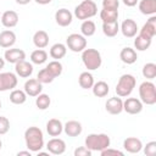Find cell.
Returning <instances> with one entry per match:
<instances>
[{
	"instance_id": "1",
	"label": "cell",
	"mask_w": 156,
	"mask_h": 156,
	"mask_svg": "<svg viewBox=\"0 0 156 156\" xmlns=\"http://www.w3.org/2000/svg\"><path fill=\"white\" fill-rule=\"evenodd\" d=\"M26 146L32 152H38L44 147V134L38 127H29L24 132Z\"/></svg>"
},
{
	"instance_id": "2",
	"label": "cell",
	"mask_w": 156,
	"mask_h": 156,
	"mask_svg": "<svg viewBox=\"0 0 156 156\" xmlns=\"http://www.w3.org/2000/svg\"><path fill=\"white\" fill-rule=\"evenodd\" d=\"M111 144V139L105 133H91L87 135L84 140V146L88 147L91 152L93 151H102L104 149L108 147Z\"/></svg>"
},
{
	"instance_id": "3",
	"label": "cell",
	"mask_w": 156,
	"mask_h": 156,
	"mask_svg": "<svg viewBox=\"0 0 156 156\" xmlns=\"http://www.w3.org/2000/svg\"><path fill=\"white\" fill-rule=\"evenodd\" d=\"M135 84H136V79L133 74H129V73H126V74H122L117 82V85H116V94L117 96L119 98H127L132 94V91L134 90L135 88Z\"/></svg>"
},
{
	"instance_id": "4",
	"label": "cell",
	"mask_w": 156,
	"mask_h": 156,
	"mask_svg": "<svg viewBox=\"0 0 156 156\" xmlns=\"http://www.w3.org/2000/svg\"><path fill=\"white\" fill-rule=\"evenodd\" d=\"M82 61L85 68H88V71H95L100 68L102 63L100 51H98L96 49H87V48L82 51Z\"/></svg>"
},
{
	"instance_id": "5",
	"label": "cell",
	"mask_w": 156,
	"mask_h": 156,
	"mask_svg": "<svg viewBox=\"0 0 156 156\" xmlns=\"http://www.w3.org/2000/svg\"><path fill=\"white\" fill-rule=\"evenodd\" d=\"M96 13H98V6L93 0H83L74 9V16L82 21L94 17Z\"/></svg>"
},
{
	"instance_id": "6",
	"label": "cell",
	"mask_w": 156,
	"mask_h": 156,
	"mask_svg": "<svg viewBox=\"0 0 156 156\" xmlns=\"http://www.w3.org/2000/svg\"><path fill=\"white\" fill-rule=\"evenodd\" d=\"M139 98L143 104L155 105L156 104V87L152 82L145 80L139 85Z\"/></svg>"
},
{
	"instance_id": "7",
	"label": "cell",
	"mask_w": 156,
	"mask_h": 156,
	"mask_svg": "<svg viewBox=\"0 0 156 156\" xmlns=\"http://www.w3.org/2000/svg\"><path fill=\"white\" fill-rule=\"evenodd\" d=\"M66 46L73 52H82L87 48V39L82 34L72 33L66 39Z\"/></svg>"
},
{
	"instance_id": "8",
	"label": "cell",
	"mask_w": 156,
	"mask_h": 156,
	"mask_svg": "<svg viewBox=\"0 0 156 156\" xmlns=\"http://www.w3.org/2000/svg\"><path fill=\"white\" fill-rule=\"evenodd\" d=\"M17 83V74L12 72H0V91L12 90L16 88Z\"/></svg>"
},
{
	"instance_id": "9",
	"label": "cell",
	"mask_w": 156,
	"mask_h": 156,
	"mask_svg": "<svg viewBox=\"0 0 156 156\" xmlns=\"http://www.w3.org/2000/svg\"><path fill=\"white\" fill-rule=\"evenodd\" d=\"M123 111L129 115H138L143 111V102L136 98H127L123 101Z\"/></svg>"
},
{
	"instance_id": "10",
	"label": "cell",
	"mask_w": 156,
	"mask_h": 156,
	"mask_svg": "<svg viewBox=\"0 0 156 156\" xmlns=\"http://www.w3.org/2000/svg\"><path fill=\"white\" fill-rule=\"evenodd\" d=\"M119 30L122 32V34L126 38H134L139 29H138V24H136V22L134 20L127 18L119 26Z\"/></svg>"
},
{
	"instance_id": "11",
	"label": "cell",
	"mask_w": 156,
	"mask_h": 156,
	"mask_svg": "<svg viewBox=\"0 0 156 156\" xmlns=\"http://www.w3.org/2000/svg\"><path fill=\"white\" fill-rule=\"evenodd\" d=\"M24 93L27 94V96H38L41 90H43V84L37 79V78H30L24 83Z\"/></svg>"
},
{
	"instance_id": "12",
	"label": "cell",
	"mask_w": 156,
	"mask_h": 156,
	"mask_svg": "<svg viewBox=\"0 0 156 156\" xmlns=\"http://www.w3.org/2000/svg\"><path fill=\"white\" fill-rule=\"evenodd\" d=\"M139 35L152 39L156 35V16H151L146 23L141 27V29H139Z\"/></svg>"
},
{
	"instance_id": "13",
	"label": "cell",
	"mask_w": 156,
	"mask_h": 156,
	"mask_svg": "<svg viewBox=\"0 0 156 156\" xmlns=\"http://www.w3.org/2000/svg\"><path fill=\"white\" fill-rule=\"evenodd\" d=\"M105 108L110 115H119L123 111V100L119 96L110 98L105 104Z\"/></svg>"
},
{
	"instance_id": "14",
	"label": "cell",
	"mask_w": 156,
	"mask_h": 156,
	"mask_svg": "<svg viewBox=\"0 0 156 156\" xmlns=\"http://www.w3.org/2000/svg\"><path fill=\"white\" fill-rule=\"evenodd\" d=\"M46 149L49 154L52 155H62L66 151V143L60 138H52L48 141Z\"/></svg>"
},
{
	"instance_id": "15",
	"label": "cell",
	"mask_w": 156,
	"mask_h": 156,
	"mask_svg": "<svg viewBox=\"0 0 156 156\" xmlns=\"http://www.w3.org/2000/svg\"><path fill=\"white\" fill-rule=\"evenodd\" d=\"M73 13L67 9H60L55 12V21L61 27H67L72 23Z\"/></svg>"
},
{
	"instance_id": "16",
	"label": "cell",
	"mask_w": 156,
	"mask_h": 156,
	"mask_svg": "<svg viewBox=\"0 0 156 156\" xmlns=\"http://www.w3.org/2000/svg\"><path fill=\"white\" fill-rule=\"evenodd\" d=\"M0 20H1V23H2L4 27H6V28H13V27L17 26L20 17H18V13L16 11L7 10V11H5L1 15Z\"/></svg>"
},
{
	"instance_id": "17",
	"label": "cell",
	"mask_w": 156,
	"mask_h": 156,
	"mask_svg": "<svg viewBox=\"0 0 156 156\" xmlns=\"http://www.w3.org/2000/svg\"><path fill=\"white\" fill-rule=\"evenodd\" d=\"M4 58L9 63H17V62L26 58V52L22 49H17V48L7 49L4 54Z\"/></svg>"
},
{
	"instance_id": "18",
	"label": "cell",
	"mask_w": 156,
	"mask_h": 156,
	"mask_svg": "<svg viewBox=\"0 0 156 156\" xmlns=\"http://www.w3.org/2000/svg\"><path fill=\"white\" fill-rule=\"evenodd\" d=\"M123 147H124V150L127 152L138 154L143 149V143H141L140 139H138L135 136H129V138L123 140Z\"/></svg>"
},
{
	"instance_id": "19",
	"label": "cell",
	"mask_w": 156,
	"mask_h": 156,
	"mask_svg": "<svg viewBox=\"0 0 156 156\" xmlns=\"http://www.w3.org/2000/svg\"><path fill=\"white\" fill-rule=\"evenodd\" d=\"M15 72L21 78H28L33 73V65L26 60L15 63Z\"/></svg>"
},
{
	"instance_id": "20",
	"label": "cell",
	"mask_w": 156,
	"mask_h": 156,
	"mask_svg": "<svg viewBox=\"0 0 156 156\" xmlns=\"http://www.w3.org/2000/svg\"><path fill=\"white\" fill-rule=\"evenodd\" d=\"M46 132L50 136H58L63 132V124L57 118H51L46 122Z\"/></svg>"
},
{
	"instance_id": "21",
	"label": "cell",
	"mask_w": 156,
	"mask_h": 156,
	"mask_svg": "<svg viewBox=\"0 0 156 156\" xmlns=\"http://www.w3.org/2000/svg\"><path fill=\"white\" fill-rule=\"evenodd\" d=\"M83 130V127H82V123L78 122V121H68L63 124V132L66 133V135L68 136H78Z\"/></svg>"
},
{
	"instance_id": "22",
	"label": "cell",
	"mask_w": 156,
	"mask_h": 156,
	"mask_svg": "<svg viewBox=\"0 0 156 156\" xmlns=\"http://www.w3.org/2000/svg\"><path fill=\"white\" fill-rule=\"evenodd\" d=\"M119 58L123 63L126 65H133L134 62H136V58H138V55H136V51L129 46L127 48H123L119 52Z\"/></svg>"
},
{
	"instance_id": "23",
	"label": "cell",
	"mask_w": 156,
	"mask_h": 156,
	"mask_svg": "<svg viewBox=\"0 0 156 156\" xmlns=\"http://www.w3.org/2000/svg\"><path fill=\"white\" fill-rule=\"evenodd\" d=\"M15 43H16V34H15L12 30L6 29V30L0 32V46H1V48L9 49V48H11Z\"/></svg>"
},
{
	"instance_id": "24",
	"label": "cell",
	"mask_w": 156,
	"mask_h": 156,
	"mask_svg": "<svg viewBox=\"0 0 156 156\" xmlns=\"http://www.w3.org/2000/svg\"><path fill=\"white\" fill-rule=\"evenodd\" d=\"M33 44L38 49H44L49 44V34L45 30H37L33 35Z\"/></svg>"
},
{
	"instance_id": "25",
	"label": "cell",
	"mask_w": 156,
	"mask_h": 156,
	"mask_svg": "<svg viewBox=\"0 0 156 156\" xmlns=\"http://www.w3.org/2000/svg\"><path fill=\"white\" fill-rule=\"evenodd\" d=\"M66 52H67V46L62 43H56L54 44L51 48H50V56L54 58V60H61L66 56Z\"/></svg>"
},
{
	"instance_id": "26",
	"label": "cell",
	"mask_w": 156,
	"mask_h": 156,
	"mask_svg": "<svg viewBox=\"0 0 156 156\" xmlns=\"http://www.w3.org/2000/svg\"><path fill=\"white\" fill-rule=\"evenodd\" d=\"M139 11L143 15H155L156 13V0H140Z\"/></svg>"
},
{
	"instance_id": "27",
	"label": "cell",
	"mask_w": 156,
	"mask_h": 156,
	"mask_svg": "<svg viewBox=\"0 0 156 156\" xmlns=\"http://www.w3.org/2000/svg\"><path fill=\"white\" fill-rule=\"evenodd\" d=\"M91 89H93V94L96 98H105L110 91L108 84L106 82H104V80H99V82L94 83Z\"/></svg>"
},
{
	"instance_id": "28",
	"label": "cell",
	"mask_w": 156,
	"mask_h": 156,
	"mask_svg": "<svg viewBox=\"0 0 156 156\" xmlns=\"http://www.w3.org/2000/svg\"><path fill=\"white\" fill-rule=\"evenodd\" d=\"M102 32L106 37L108 38H112V37H116L117 33L119 32V24H118V21H115V22H105L102 23Z\"/></svg>"
},
{
	"instance_id": "29",
	"label": "cell",
	"mask_w": 156,
	"mask_h": 156,
	"mask_svg": "<svg viewBox=\"0 0 156 156\" xmlns=\"http://www.w3.org/2000/svg\"><path fill=\"white\" fill-rule=\"evenodd\" d=\"M78 83L80 85L82 89H91L93 84H94V77L90 72H82L79 74V78H78Z\"/></svg>"
},
{
	"instance_id": "30",
	"label": "cell",
	"mask_w": 156,
	"mask_h": 156,
	"mask_svg": "<svg viewBox=\"0 0 156 156\" xmlns=\"http://www.w3.org/2000/svg\"><path fill=\"white\" fill-rule=\"evenodd\" d=\"M26 100H27V94L24 93V90L12 89V91L10 93V101L15 105H22L26 102Z\"/></svg>"
},
{
	"instance_id": "31",
	"label": "cell",
	"mask_w": 156,
	"mask_h": 156,
	"mask_svg": "<svg viewBox=\"0 0 156 156\" xmlns=\"http://www.w3.org/2000/svg\"><path fill=\"white\" fill-rule=\"evenodd\" d=\"M151 41H152V39H149V38H145V37H141L138 34V35H135V39H134V48L138 51H145L150 48Z\"/></svg>"
},
{
	"instance_id": "32",
	"label": "cell",
	"mask_w": 156,
	"mask_h": 156,
	"mask_svg": "<svg viewBox=\"0 0 156 156\" xmlns=\"http://www.w3.org/2000/svg\"><path fill=\"white\" fill-rule=\"evenodd\" d=\"M48 60V52L43 49H37L30 54V61L35 65H43Z\"/></svg>"
},
{
	"instance_id": "33",
	"label": "cell",
	"mask_w": 156,
	"mask_h": 156,
	"mask_svg": "<svg viewBox=\"0 0 156 156\" xmlns=\"http://www.w3.org/2000/svg\"><path fill=\"white\" fill-rule=\"evenodd\" d=\"M100 18L102 23L105 22H115L118 20V10H107L102 9L100 11Z\"/></svg>"
},
{
	"instance_id": "34",
	"label": "cell",
	"mask_w": 156,
	"mask_h": 156,
	"mask_svg": "<svg viewBox=\"0 0 156 156\" xmlns=\"http://www.w3.org/2000/svg\"><path fill=\"white\" fill-rule=\"evenodd\" d=\"M80 32H82V35L84 37H91L96 32V26L91 20H85L80 26Z\"/></svg>"
},
{
	"instance_id": "35",
	"label": "cell",
	"mask_w": 156,
	"mask_h": 156,
	"mask_svg": "<svg viewBox=\"0 0 156 156\" xmlns=\"http://www.w3.org/2000/svg\"><path fill=\"white\" fill-rule=\"evenodd\" d=\"M144 78L151 80L156 77V65L154 62H147L143 66V71H141Z\"/></svg>"
},
{
	"instance_id": "36",
	"label": "cell",
	"mask_w": 156,
	"mask_h": 156,
	"mask_svg": "<svg viewBox=\"0 0 156 156\" xmlns=\"http://www.w3.org/2000/svg\"><path fill=\"white\" fill-rule=\"evenodd\" d=\"M37 79H38L41 84H49V83H52V82H54L55 77H54V76L49 72V69L45 67V68H43V69H40V71L38 72Z\"/></svg>"
},
{
	"instance_id": "37",
	"label": "cell",
	"mask_w": 156,
	"mask_h": 156,
	"mask_svg": "<svg viewBox=\"0 0 156 156\" xmlns=\"http://www.w3.org/2000/svg\"><path fill=\"white\" fill-rule=\"evenodd\" d=\"M35 98H37L35 99V105H37V107L39 110H46L51 104V99H50V96L48 94H41L40 93Z\"/></svg>"
},
{
	"instance_id": "38",
	"label": "cell",
	"mask_w": 156,
	"mask_h": 156,
	"mask_svg": "<svg viewBox=\"0 0 156 156\" xmlns=\"http://www.w3.org/2000/svg\"><path fill=\"white\" fill-rule=\"evenodd\" d=\"M46 68L49 69V72H50L55 78H56V77H58V76H61L62 69H63L62 63H61L58 60H54V61L49 62V63H48V66H46Z\"/></svg>"
},
{
	"instance_id": "39",
	"label": "cell",
	"mask_w": 156,
	"mask_h": 156,
	"mask_svg": "<svg viewBox=\"0 0 156 156\" xmlns=\"http://www.w3.org/2000/svg\"><path fill=\"white\" fill-rule=\"evenodd\" d=\"M10 130V121L5 116H0V135L6 134Z\"/></svg>"
},
{
	"instance_id": "40",
	"label": "cell",
	"mask_w": 156,
	"mask_h": 156,
	"mask_svg": "<svg viewBox=\"0 0 156 156\" xmlns=\"http://www.w3.org/2000/svg\"><path fill=\"white\" fill-rule=\"evenodd\" d=\"M144 147V154L146 156H155L156 155V141H149Z\"/></svg>"
},
{
	"instance_id": "41",
	"label": "cell",
	"mask_w": 156,
	"mask_h": 156,
	"mask_svg": "<svg viewBox=\"0 0 156 156\" xmlns=\"http://www.w3.org/2000/svg\"><path fill=\"white\" fill-rule=\"evenodd\" d=\"M119 1L118 0H102V9L107 10H118Z\"/></svg>"
},
{
	"instance_id": "42",
	"label": "cell",
	"mask_w": 156,
	"mask_h": 156,
	"mask_svg": "<svg viewBox=\"0 0 156 156\" xmlns=\"http://www.w3.org/2000/svg\"><path fill=\"white\" fill-rule=\"evenodd\" d=\"M100 154H101V156H111V155H115V156H123L124 154L122 152V151H119V150H117V149H111L110 146L108 147H106V149H104L102 151H100Z\"/></svg>"
},
{
	"instance_id": "43",
	"label": "cell",
	"mask_w": 156,
	"mask_h": 156,
	"mask_svg": "<svg viewBox=\"0 0 156 156\" xmlns=\"http://www.w3.org/2000/svg\"><path fill=\"white\" fill-rule=\"evenodd\" d=\"M74 156H91V151L85 146H79L74 150Z\"/></svg>"
},
{
	"instance_id": "44",
	"label": "cell",
	"mask_w": 156,
	"mask_h": 156,
	"mask_svg": "<svg viewBox=\"0 0 156 156\" xmlns=\"http://www.w3.org/2000/svg\"><path fill=\"white\" fill-rule=\"evenodd\" d=\"M138 2H139V0H123V4H124L126 6H129V7L135 6Z\"/></svg>"
},
{
	"instance_id": "45",
	"label": "cell",
	"mask_w": 156,
	"mask_h": 156,
	"mask_svg": "<svg viewBox=\"0 0 156 156\" xmlns=\"http://www.w3.org/2000/svg\"><path fill=\"white\" fill-rule=\"evenodd\" d=\"M17 155L18 156H30L32 155V151H20V152H17Z\"/></svg>"
},
{
	"instance_id": "46",
	"label": "cell",
	"mask_w": 156,
	"mask_h": 156,
	"mask_svg": "<svg viewBox=\"0 0 156 156\" xmlns=\"http://www.w3.org/2000/svg\"><path fill=\"white\" fill-rule=\"evenodd\" d=\"M52 0H35V2L37 4H39V5H48V4H50Z\"/></svg>"
},
{
	"instance_id": "47",
	"label": "cell",
	"mask_w": 156,
	"mask_h": 156,
	"mask_svg": "<svg viewBox=\"0 0 156 156\" xmlns=\"http://www.w3.org/2000/svg\"><path fill=\"white\" fill-rule=\"evenodd\" d=\"M32 0H16V2L18 4V5H27V4H29Z\"/></svg>"
},
{
	"instance_id": "48",
	"label": "cell",
	"mask_w": 156,
	"mask_h": 156,
	"mask_svg": "<svg viewBox=\"0 0 156 156\" xmlns=\"http://www.w3.org/2000/svg\"><path fill=\"white\" fill-rule=\"evenodd\" d=\"M4 66H5V58L0 57V71L4 68Z\"/></svg>"
},
{
	"instance_id": "49",
	"label": "cell",
	"mask_w": 156,
	"mask_h": 156,
	"mask_svg": "<svg viewBox=\"0 0 156 156\" xmlns=\"http://www.w3.org/2000/svg\"><path fill=\"white\" fill-rule=\"evenodd\" d=\"M1 146H2V141L0 140V150H1Z\"/></svg>"
},
{
	"instance_id": "50",
	"label": "cell",
	"mask_w": 156,
	"mask_h": 156,
	"mask_svg": "<svg viewBox=\"0 0 156 156\" xmlns=\"http://www.w3.org/2000/svg\"><path fill=\"white\" fill-rule=\"evenodd\" d=\"M1 106H2V104H1V100H0V108H1Z\"/></svg>"
},
{
	"instance_id": "51",
	"label": "cell",
	"mask_w": 156,
	"mask_h": 156,
	"mask_svg": "<svg viewBox=\"0 0 156 156\" xmlns=\"http://www.w3.org/2000/svg\"><path fill=\"white\" fill-rule=\"evenodd\" d=\"M0 17H1V16H0Z\"/></svg>"
}]
</instances>
